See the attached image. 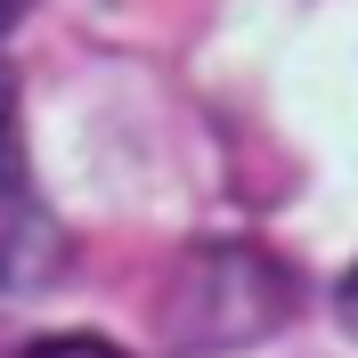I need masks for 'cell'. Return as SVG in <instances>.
Masks as SVG:
<instances>
[{"label":"cell","mask_w":358,"mask_h":358,"mask_svg":"<svg viewBox=\"0 0 358 358\" xmlns=\"http://www.w3.org/2000/svg\"><path fill=\"white\" fill-rule=\"evenodd\" d=\"M57 220H49L33 163H24V122H17V90L0 73V293H33L57 268Z\"/></svg>","instance_id":"cell-1"},{"label":"cell","mask_w":358,"mask_h":358,"mask_svg":"<svg viewBox=\"0 0 358 358\" xmlns=\"http://www.w3.org/2000/svg\"><path fill=\"white\" fill-rule=\"evenodd\" d=\"M0 358H131L122 342H98V334H41V342H17Z\"/></svg>","instance_id":"cell-2"},{"label":"cell","mask_w":358,"mask_h":358,"mask_svg":"<svg viewBox=\"0 0 358 358\" xmlns=\"http://www.w3.org/2000/svg\"><path fill=\"white\" fill-rule=\"evenodd\" d=\"M334 310H342V326H350V334H358V268H350V277H342V293H334Z\"/></svg>","instance_id":"cell-3"},{"label":"cell","mask_w":358,"mask_h":358,"mask_svg":"<svg viewBox=\"0 0 358 358\" xmlns=\"http://www.w3.org/2000/svg\"><path fill=\"white\" fill-rule=\"evenodd\" d=\"M24 8H33V0H0V41L17 33V17H24Z\"/></svg>","instance_id":"cell-4"}]
</instances>
